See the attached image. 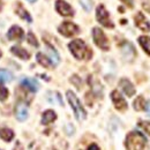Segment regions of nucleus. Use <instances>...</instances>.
Here are the masks:
<instances>
[{
  "mask_svg": "<svg viewBox=\"0 0 150 150\" xmlns=\"http://www.w3.org/2000/svg\"><path fill=\"white\" fill-rule=\"evenodd\" d=\"M72 54L79 60H89L93 57V51L82 39H74L68 44Z\"/></svg>",
  "mask_w": 150,
  "mask_h": 150,
  "instance_id": "obj_1",
  "label": "nucleus"
},
{
  "mask_svg": "<svg viewBox=\"0 0 150 150\" xmlns=\"http://www.w3.org/2000/svg\"><path fill=\"white\" fill-rule=\"evenodd\" d=\"M1 8H2V4H1V1H0V11H1Z\"/></svg>",
  "mask_w": 150,
  "mask_h": 150,
  "instance_id": "obj_33",
  "label": "nucleus"
},
{
  "mask_svg": "<svg viewBox=\"0 0 150 150\" xmlns=\"http://www.w3.org/2000/svg\"><path fill=\"white\" fill-rule=\"evenodd\" d=\"M93 38H94L95 44H96L99 49H102V50H104V51H108V50L110 49L109 39L105 36L104 31H103L100 28L95 27L94 29H93Z\"/></svg>",
  "mask_w": 150,
  "mask_h": 150,
  "instance_id": "obj_5",
  "label": "nucleus"
},
{
  "mask_svg": "<svg viewBox=\"0 0 150 150\" xmlns=\"http://www.w3.org/2000/svg\"><path fill=\"white\" fill-rule=\"evenodd\" d=\"M139 125H140V127H142L146 131V133H148L150 135V122H148V121H140Z\"/></svg>",
  "mask_w": 150,
  "mask_h": 150,
  "instance_id": "obj_25",
  "label": "nucleus"
},
{
  "mask_svg": "<svg viewBox=\"0 0 150 150\" xmlns=\"http://www.w3.org/2000/svg\"><path fill=\"white\" fill-rule=\"evenodd\" d=\"M133 105H134V109H135L136 111H143V110H146V108H147V100L143 98V96H139V97L134 100Z\"/></svg>",
  "mask_w": 150,
  "mask_h": 150,
  "instance_id": "obj_19",
  "label": "nucleus"
},
{
  "mask_svg": "<svg viewBox=\"0 0 150 150\" xmlns=\"http://www.w3.org/2000/svg\"><path fill=\"white\" fill-rule=\"evenodd\" d=\"M7 97H8V89H7V88L4 86V83L0 81V100L4 102V100L7 99Z\"/></svg>",
  "mask_w": 150,
  "mask_h": 150,
  "instance_id": "obj_23",
  "label": "nucleus"
},
{
  "mask_svg": "<svg viewBox=\"0 0 150 150\" xmlns=\"http://www.w3.org/2000/svg\"><path fill=\"white\" fill-rule=\"evenodd\" d=\"M139 43L141 47L144 50V52L150 56V37L148 36H140L139 37Z\"/></svg>",
  "mask_w": 150,
  "mask_h": 150,
  "instance_id": "obj_21",
  "label": "nucleus"
},
{
  "mask_svg": "<svg viewBox=\"0 0 150 150\" xmlns=\"http://www.w3.org/2000/svg\"><path fill=\"white\" fill-rule=\"evenodd\" d=\"M121 2H124L128 8H133L134 7V0H120Z\"/></svg>",
  "mask_w": 150,
  "mask_h": 150,
  "instance_id": "obj_27",
  "label": "nucleus"
},
{
  "mask_svg": "<svg viewBox=\"0 0 150 150\" xmlns=\"http://www.w3.org/2000/svg\"><path fill=\"white\" fill-rule=\"evenodd\" d=\"M15 13L19 15L21 19L25 20L27 22H29V23L33 22V19H31L30 14L28 13V11H27L20 2H16V6H15Z\"/></svg>",
  "mask_w": 150,
  "mask_h": 150,
  "instance_id": "obj_14",
  "label": "nucleus"
},
{
  "mask_svg": "<svg viewBox=\"0 0 150 150\" xmlns=\"http://www.w3.org/2000/svg\"><path fill=\"white\" fill-rule=\"evenodd\" d=\"M0 137L4 141L9 142L14 137V132L12 129H9V128H6V127H0Z\"/></svg>",
  "mask_w": 150,
  "mask_h": 150,
  "instance_id": "obj_18",
  "label": "nucleus"
},
{
  "mask_svg": "<svg viewBox=\"0 0 150 150\" xmlns=\"http://www.w3.org/2000/svg\"><path fill=\"white\" fill-rule=\"evenodd\" d=\"M56 119H57L56 112L52 111V110H47V111H45V112L43 113V115H42V124L43 125H49V124L53 122Z\"/></svg>",
  "mask_w": 150,
  "mask_h": 150,
  "instance_id": "obj_16",
  "label": "nucleus"
},
{
  "mask_svg": "<svg viewBox=\"0 0 150 150\" xmlns=\"http://www.w3.org/2000/svg\"><path fill=\"white\" fill-rule=\"evenodd\" d=\"M14 150H22V148H21V144H20L19 142L16 143V147H15V149Z\"/></svg>",
  "mask_w": 150,
  "mask_h": 150,
  "instance_id": "obj_30",
  "label": "nucleus"
},
{
  "mask_svg": "<svg viewBox=\"0 0 150 150\" xmlns=\"http://www.w3.org/2000/svg\"><path fill=\"white\" fill-rule=\"evenodd\" d=\"M46 50H47V52H49V57H50L49 59L51 60L52 65H53V66L58 65V62H59V54H58V52L54 50V47H53L52 45H50L49 43H46Z\"/></svg>",
  "mask_w": 150,
  "mask_h": 150,
  "instance_id": "obj_17",
  "label": "nucleus"
},
{
  "mask_svg": "<svg viewBox=\"0 0 150 150\" xmlns=\"http://www.w3.org/2000/svg\"><path fill=\"white\" fill-rule=\"evenodd\" d=\"M28 43H29L30 45L35 46V47H37L38 46L37 38H36V36H35L33 33H29V34H28Z\"/></svg>",
  "mask_w": 150,
  "mask_h": 150,
  "instance_id": "obj_24",
  "label": "nucleus"
},
{
  "mask_svg": "<svg viewBox=\"0 0 150 150\" xmlns=\"http://www.w3.org/2000/svg\"><path fill=\"white\" fill-rule=\"evenodd\" d=\"M21 86L25 89H28L29 91L36 93L38 90V83L36 80L34 79H29V77H24L21 80Z\"/></svg>",
  "mask_w": 150,
  "mask_h": 150,
  "instance_id": "obj_13",
  "label": "nucleus"
},
{
  "mask_svg": "<svg viewBox=\"0 0 150 150\" xmlns=\"http://www.w3.org/2000/svg\"><path fill=\"white\" fill-rule=\"evenodd\" d=\"M146 110H148V112H149V117H150V102L149 103H147V108H146Z\"/></svg>",
  "mask_w": 150,
  "mask_h": 150,
  "instance_id": "obj_31",
  "label": "nucleus"
},
{
  "mask_svg": "<svg viewBox=\"0 0 150 150\" xmlns=\"http://www.w3.org/2000/svg\"><path fill=\"white\" fill-rule=\"evenodd\" d=\"M111 99H112L114 108L119 111H126L127 110V102L121 96V94L118 90H113L111 93Z\"/></svg>",
  "mask_w": 150,
  "mask_h": 150,
  "instance_id": "obj_8",
  "label": "nucleus"
},
{
  "mask_svg": "<svg viewBox=\"0 0 150 150\" xmlns=\"http://www.w3.org/2000/svg\"><path fill=\"white\" fill-rule=\"evenodd\" d=\"M142 6H143V8H144L147 12H149V13H150V1H149V0H147V1H143Z\"/></svg>",
  "mask_w": 150,
  "mask_h": 150,
  "instance_id": "obj_28",
  "label": "nucleus"
},
{
  "mask_svg": "<svg viewBox=\"0 0 150 150\" xmlns=\"http://www.w3.org/2000/svg\"><path fill=\"white\" fill-rule=\"evenodd\" d=\"M15 117L19 121H24L28 118V108L23 102H19L15 106Z\"/></svg>",
  "mask_w": 150,
  "mask_h": 150,
  "instance_id": "obj_12",
  "label": "nucleus"
},
{
  "mask_svg": "<svg viewBox=\"0 0 150 150\" xmlns=\"http://www.w3.org/2000/svg\"><path fill=\"white\" fill-rule=\"evenodd\" d=\"M134 21H135V25L141 29L144 33H149L150 31V23L149 21L147 20L146 15L142 12H137L136 15L134 16Z\"/></svg>",
  "mask_w": 150,
  "mask_h": 150,
  "instance_id": "obj_9",
  "label": "nucleus"
},
{
  "mask_svg": "<svg viewBox=\"0 0 150 150\" xmlns=\"http://www.w3.org/2000/svg\"><path fill=\"white\" fill-rule=\"evenodd\" d=\"M56 11L62 16H73L74 9L73 7L65 0H57L56 1Z\"/></svg>",
  "mask_w": 150,
  "mask_h": 150,
  "instance_id": "obj_7",
  "label": "nucleus"
},
{
  "mask_svg": "<svg viewBox=\"0 0 150 150\" xmlns=\"http://www.w3.org/2000/svg\"><path fill=\"white\" fill-rule=\"evenodd\" d=\"M119 87L125 93V95L128 96V97H132V96H134V94H135V88H134L133 83H132L129 80H127V79H121L119 81Z\"/></svg>",
  "mask_w": 150,
  "mask_h": 150,
  "instance_id": "obj_11",
  "label": "nucleus"
},
{
  "mask_svg": "<svg viewBox=\"0 0 150 150\" xmlns=\"http://www.w3.org/2000/svg\"><path fill=\"white\" fill-rule=\"evenodd\" d=\"M11 51H12V53H13L14 56L19 57V58L23 59V60H28V59L30 58L29 52H28L27 50H24L23 47H21V46H13V47L11 49Z\"/></svg>",
  "mask_w": 150,
  "mask_h": 150,
  "instance_id": "obj_15",
  "label": "nucleus"
},
{
  "mask_svg": "<svg viewBox=\"0 0 150 150\" xmlns=\"http://www.w3.org/2000/svg\"><path fill=\"white\" fill-rule=\"evenodd\" d=\"M96 19L105 28H111L112 29L113 27H114L112 20L110 18V14L106 11V8H105L104 5H98V7L96 9Z\"/></svg>",
  "mask_w": 150,
  "mask_h": 150,
  "instance_id": "obj_4",
  "label": "nucleus"
},
{
  "mask_svg": "<svg viewBox=\"0 0 150 150\" xmlns=\"http://www.w3.org/2000/svg\"><path fill=\"white\" fill-rule=\"evenodd\" d=\"M87 150H99V148H98V146H97V144L93 143V144H90V146L88 147V149Z\"/></svg>",
  "mask_w": 150,
  "mask_h": 150,
  "instance_id": "obj_29",
  "label": "nucleus"
},
{
  "mask_svg": "<svg viewBox=\"0 0 150 150\" xmlns=\"http://www.w3.org/2000/svg\"><path fill=\"white\" fill-rule=\"evenodd\" d=\"M37 61L39 65H42L43 67H45V68H51L53 65H52V62H51V60L47 58V57L45 56V54H43V53H37Z\"/></svg>",
  "mask_w": 150,
  "mask_h": 150,
  "instance_id": "obj_20",
  "label": "nucleus"
},
{
  "mask_svg": "<svg viewBox=\"0 0 150 150\" xmlns=\"http://www.w3.org/2000/svg\"><path fill=\"white\" fill-rule=\"evenodd\" d=\"M0 57H1V52H0Z\"/></svg>",
  "mask_w": 150,
  "mask_h": 150,
  "instance_id": "obj_34",
  "label": "nucleus"
},
{
  "mask_svg": "<svg viewBox=\"0 0 150 150\" xmlns=\"http://www.w3.org/2000/svg\"><path fill=\"white\" fill-rule=\"evenodd\" d=\"M66 96H67L68 103L71 104V106H72V109H73V111H74V113H75V117L77 118V120H84L86 117H87V113H86V110L83 109L81 102H80L79 98L76 97V95H75L73 91L68 90V91L66 93Z\"/></svg>",
  "mask_w": 150,
  "mask_h": 150,
  "instance_id": "obj_3",
  "label": "nucleus"
},
{
  "mask_svg": "<svg viewBox=\"0 0 150 150\" xmlns=\"http://www.w3.org/2000/svg\"><path fill=\"white\" fill-rule=\"evenodd\" d=\"M147 146V139L139 132H131L126 137L127 150H144Z\"/></svg>",
  "mask_w": 150,
  "mask_h": 150,
  "instance_id": "obj_2",
  "label": "nucleus"
},
{
  "mask_svg": "<svg viewBox=\"0 0 150 150\" xmlns=\"http://www.w3.org/2000/svg\"><path fill=\"white\" fill-rule=\"evenodd\" d=\"M58 30H59V33H60L62 36H65V37H73V36L77 35V34L80 33V28H79L75 23L69 22V21L62 22V23L59 25Z\"/></svg>",
  "mask_w": 150,
  "mask_h": 150,
  "instance_id": "obj_6",
  "label": "nucleus"
},
{
  "mask_svg": "<svg viewBox=\"0 0 150 150\" xmlns=\"http://www.w3.org/2000/svg\"><path fill=\"white\" fill-rule=\"evenodd\" d=\"M81 1V5H82V7L86 9V11H90L91 9V1L90 0H80Z\"/></svg>",
  "mask_w": 150,
  "mask_h": 150,
  "instance_id": "obj_26",
  "label": "nucleus"
},
{
  "mask_svg": "<svg viewBox=\"0 0 150 150\" xmlns=\"http://www.w3.org/2000/svg\"><path fill=\"white\" fill-rule=\"evenodd\" d=\"M23 36H24V33H23V29L20 28L19 25H13L8 33H7V37L11 40H22L23 39Z\"/></svg>",
  "mask_w": 150,
  "mask_h": 150,
  "instance_id": "obj_10",
  "label": "nucleus"
},
{
  "mask_svg": "<svg viewBox=\"0 0 150 150\" xmlns=\"http://www.w3.org/2000/svg\"><path fill=\"white\" fill-rule=\"evenodd\" d=\"M13 79V75L11 74L8 71H5V69H0V81L4 83V82H11Z\"/></svg>",
  "mask_w": 150,
  "mask_h": 150,
  "instance_id": "obj_22",
  "label": "nucleus"
},
{
  "mask_svg": "<svg viewBox=\"0 0 150 150\" xmlns=\"http://www.w3.org/2000/svg\"><path fill=\"white\" fill-rule=\"evenodd\" d=\"M28 1H29V2H36L37 0H28Z\"/></svg>",
  "mask_w": 150,
  "mask_h": 150,
  "instance_id": "obj_32",
  "label": "nucleus"
}]
</instances>
